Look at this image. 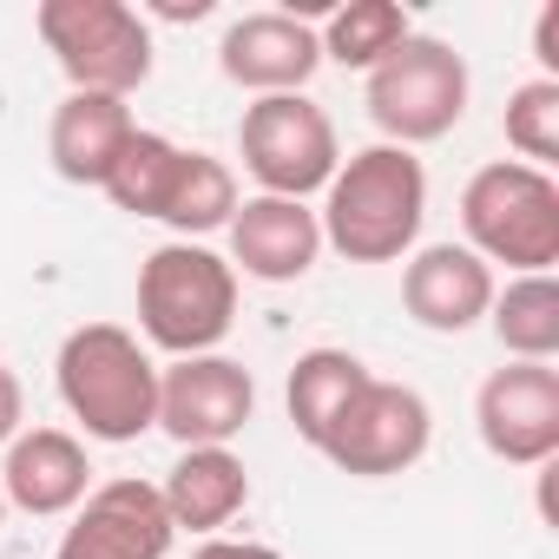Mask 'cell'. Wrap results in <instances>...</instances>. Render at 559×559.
Instances as JSON below:
<instances>
[{
  "label": "cell",
  "mask_w": 559,
  "mask_h": 559,
  "mask_svg": "<svg viewBox=\"0 0 559 559\" xmlns=\"http://www.w3.org/2000/svg\"><path fill=\"white\" fill-rule=\"evenodd\" d=\"M0 526H8V493H0Z\"/></svg>",
  "instance_id": "cell-27"
},
{
  "label": "cell",
  "mask_w": 559,
  "mask_h": 559,
  "mask_svg": "<svg viewBox=\"0 0 559 559\" xmlns=\"http://www.w3.org/2000/svg\"><path fill=\"white\" fill-rule=\"evenodd\" d=\"M237 158L257 178L263 198H297L310 204V191H323L343 165L336 126L310 93H276V99H250L237 119Z\"/></svg>",
  "instance_id": "cell-7"
},
{
  "label": "cell",
  "mask_w": 559,
  "mask_h": 559,
  "mask_svg": "<svg viewBox=\"0 0 559 559\" xmlns=\"http://www.w3.org/2000/svg\"><path fill=\"white\" fill-rule=\"evenodd\" d=\"M21 415H27V395H21V376L0 362V448L21 435Z\"/></svg>",
  "instance_id": "cell-25"
},
{
  "label": "cell",
  "mask_w": 559,
  "mask_h": 559,
  "mask_svg": "<svg viewBox=\"0 0 559 559\" xmlns=\"http://www.w3.org/2000/svg\"><path fill=\"white\" fill-rule=\"evenodd\" d=\"M428 441H435V415H428L421 389L369 376L362 395L343 408V421L330 428V441L317 454H330L356 480H389V474H408L428 454Z\"/></svg>",
  "instance_id": "cell-8"
},
{
  "label": "cell",
  "mask_w": 559,
  "mask_h": 559,
  "mask_svg": "<svg viewBox=\"0 0 559 559\" xmlns=\"http://www.w3.org/2000/svg\"><path fill=\"white\" fill-rule=\"evenodd\" d=\"M178 165H185V145L178 139H165V132H132L126 139V152H119V165L106 171V198L126 211V217H158L165 211V198H171V178H178Z\"/></svg>",
  "instance_id": "cell-22"
},
{
  "label": "cell",
  "mask_w": 559,
  "mask_h": 559,
  "mask_svg": "<svg viewBox=\"0 0 559 559\" xmlns=\"http://www.w3.org/2000/svg\"><path fill=\"white\" fill-rule=\"evenodd\" d=\"M362 382H369L362 356H349V349H304L297 369H290V389H284L290 428H297L310 448H323L330 428L343 421V408L362 395Z\"/></svg>",
  "instance_id": "cell-18"
},
{
  "label": "cell",
  "mask_w": 559,
  "mask_h": 559,
  "mask_svg": "<svg viewBox=\"0 0 559 559\" xmlns=\"http://www.w3.org/2000/svg\"><path fill=\"white\" fill-rule=\"evenodd\" d=\"M230 230V270L257 276V284H304L323 257V224L297 198H243Z\"/></svg>",
  "instance_id": "cell-13"
},
{
  "label": "cell",
  "mask_w": 559,
  "mask_h": 559,
  "mask_svg": "<svg viewBox=\"0 0 559 559\" xmlns=\"http://www.w3.org/2000/svg\"><path fill=\"white\" fill-rule=\"evenodd\" d=\"M487 323H493V336L513 362H552L559 356V284H552V270L513 276L507 290H493Z\"/></svg>",
  "instance_id": "cell-19"
},
{
  "label": "cell",
  "mask_w": 559,
  "mask_h": 559,
  "mask_svg": "<svg viewBox=\"0 0 559 559\" xmlns=\"http://www.w3.org/2000/svg\"><path fill=\"white\" fill-rule=\"evenodd\" d=\"M191 559H284V552L263 546V539H204Z\"/></svg>",
  "instance_id": "cell-26"
},
{
  "label": "cell",
  "mask_w": 559,
  "mask_h": 559,
  "mask_svg": "<svg viewBox=\"0 0 559 559\" xmlns=\"http://www.w3.org/2000/svg\"><path fill=\"white\" fill-rule=\"evenodd\" d=\"M507 145L520 152V165L552 171L559 158V80H526L507 99Z\"/></svg>",
  "instance_id": "cell-23"
},
{
  "label": "cell",
  "mask_w": 559,
  "mask_h": 559,
  "mask_svg": "<svg viewBox=\"0 0 559 559\" xmlns=\"http://www.w3.org/2000/svg\"><path fill=\"white\" fill-rule=\"evenodd\" d=\"M67 415L86 428V441H139L158 428V362L152 349L119 323H80L60 343L53 362Z\"/></svg>",
  "instance_id": "cell-2"
},
{
  "label": "cell",
  "mask_w": 559,
  "mask_h": 559,
  "mask_svg": "<svg viewBox=\"0 0 559 559\" xmlns=\"http://www.w3.org/2000/svg\"><path fill=\"white\" fill-rule=\"evenodd\" d=\"M428 217V171L402 145H362L356 158L336 165L323 185V243L343 250L349 263H395L415 250Z\"/></svg>",
  "instance_id": "cell-1"
},
{
  "label": "cell",
  "mask_w": 559,
  "mask_h": 559,
  "mask_svg": "<svg viewBox=\"0 0 559 559\" xmlns=\"http://www.w3.org/2000/svg\"><path fill=\"white\" fill-rule=\"evenodd\" d=\"M461 230L480 263H507L520 276H539L559 263V185L539 165L493 158L461 191Z\"/></svg>",
  "instance_id": "cell-4"
},
{
  "label": "cell",
  "mask_w": 559,
  "mask_h": 559,
  "mask_svg": "<svg viewBox=\"0 0 559 559\" xmlns=\"http://www.w3.org/2000/svg\"><path fill=\"white\" fill-rule=\"evenodd\" d=\"M480 448L507 467H546L559 454V369L552 362H507L474 395Z\"/></svg>",
  "instance_id": "cell-10"
},
{
  "label": "cell",
  "mask_w": 559,
  "mask_h": 559,
  "mask_svg": "<svg viewBox=\"0 0 559 559\" xmlns=\"http://www.w3.org/2000/svg\"><path fill=\"white\" fill-rule=\"evenodd\" d=\"M533 60L546 67L539 80H559V0L539 8V21H533Z\"/></svg>",
  "instance_id": "cell-24"
},
{
  "label": "cell",
  "mask_w": 559,
  "mask_h": 559,
  "mask_svg": "<svg viewBox=\"0 0 559 559\" xmlns=\"http://www.w3.org/2000/svg\"><path fill=\"white\" fill-rule=\"evenodd\" d=\"M237 204H243V198H237V171H230L224 158H211V152H185L158 224H171L185 243H198L204 230H224V224L237 217Z\"/></svg>",
  "instance_id": "cell-20"
},
{
  "label": "cell",
  "mask_w": 559,
  "mask_h": 559,
  "mask_svg": "<svg viewBox=\"0 0 559 559\" xmlns=\"http://www.w3.org/2000/svg\"><path fill=\"white\" fill-rule=\"evenodd\" d=\"M171 539H178V526L165 513V493L152 480L126 474V480L93 487L73 507V526L60 533L53 559H165Z\"/></svg>",
  "instance_id": "cell-11"
},
{
  "label": "cell",
  "mask_w": 559,
  "mask_h": 559,
  "mask_svg": "<svg viewBox=\"0 0 559 559\" xmlns=\"http://www.w3.org/2000/svg\"><path fill=\"white\" fill-rule=\"evenodd\" d=\"M217 67H224L230 86H243L257 99H276V93L310 86V73L323 67V47H317V27L297 21V14H243V21L224 27Z\"/></svg>",
  "instance_id": "cell-12"
},
{
  "label": "cell",
  "mask_w": 559,
  "mask_h": 559,
  "mask_svg": "<svg viewBox=\"0 0 559 559\" xmlns=\"http://www.w3.org/2000/svg\"><path fill=\"white\" fill-rule=\"evenodd\" d=\"M139 132L132 106L126 99H106V93H67L53 106V126H47V158L67 185H106V171L119 165L126 139Z\"/></svg>",
  "instance_id": "cell-16"
},
{
  "label": "cell",
  "mask_w": 559,
  "mask_h": 559,
  "mask_svg": "<svg viewBox=\"0 0 559 559\" xmlns=\"http://www.w3.org/2000/svg\"><path fill=\"white\" fill-rule=\"evenodd\" d=\"M257 415V382L230 356H185L158 369V428L178 448H230Z\"/></svg>",
  "instance_id": "cell-9"
},
{
  "label": "cell",
  "mask_w": 559,
  "mask_h": 559,
  "mask_svg": "<svg viewBox=\"0 0 559 559\" xmlns=\"http://www.w3.org/2000/svg\"><path fill=\"white\" fill-rule=\"evenodd\" d=\"M467 60L435 40V34H408L376 73H369V119L382 132V145H435L467 119Z\"/></svg>",
  "instance_id": "cell-6"
},
{
  "label": "cell",
  "mask_w": 559,
  "mask_h": 559,
  "mask_svg": "<svg viewBox=\"0 0 559 559\" xmlns=\"http://www.w3.org/2000/svg\"><path fill=\"white\" fill-rule=\"evenodd\" d=\"M34 27L73 93L132 99L152 80V27L126 0H40Z\"/></svg>",
  "instance_id": "cell-5"
},
{
  "label": "cell",
  "mask_w": 559,
  "mask_h": 559,
  "mask_svg": "<svg viewBox=\"0 0 559 559\" xmlns=\"http://www.w3.org/2000/svg\"><path fill=\"white\" fill-rule=\"evenodd\" d=\"M230 323H237V270L211 243L171 237L139 263V330L171 362L217 356Z\"/></svg>",
  "instance_id": "cell-3"
},
{
  "label": "cell",
  "mask_w": 559,
  "mask_h": 559,
  "mask_svg": "<svg viewBox=\"0 0 559 559\" xmlns=\"http://www.w3.org/2000/svg\"><path fill=\"white\" fill-rule=\"evenodd\" d=\"M402 304L421 330L435 336H461L487 317L493 304V270L467 250V243H428L408 257L402 270Z\"/></svg>",
  "instance_id": "cell-15"
},
{
  "label": "cell",
  "mask_w": 559,
  "mask_h": 559,
  "mask_svg": "<svg viewBox=\"0 0 559 559\" xmlns=\"http://www.w3.org/2000/svg\"><path fill=\"white\" fill-rule=\"evenodd\" d=\"M158 493H165L171 526H185V533H217V526H230V520L243 513L250 474H243V461H237L230 448H185Z\"/></svg>",
  "instance_id": "cell-17"
},
{
  "label": "cell",
  "mask_w": 559,
  "mask_h": 559,
  "mask_svg": "<svg viewBox=\"0 0 559 559\" xmlns=\"http://www.w3.org/2000/svg\"><path fill=\"white\" fill-rule=\"evenodd\" d=\"M408 34H415V21L395 8V0H349V8L330 14V27L317 34V47H323V60H336L349 73H376Z\"/></svg>",
  "instance_id": "cell-21"
},
{
  "label": "cell",
  "mask_w": 559,
  "mask_h": 559,
  "mask_svg": "<svg viewBox=\"0 0 559 559\" xmlns=\"http://www.w3.org/2000/svg\"><path fill=\"white\" fill-rule=\"evenodd\" d=\"M0 493L21 513H73L86 493H93V461H86V441L67 435V428H21L8 441V461H0Z\"/></svg>",
  "instance_id": "cell-14"
}]
</instances>
